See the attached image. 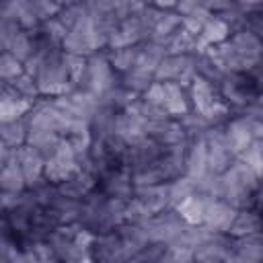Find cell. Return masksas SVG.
Here are the masks:
<instances>
[{
  "instance_id": "2e32d148",
  "label": "cell",
  "mask_w": 263,
  "mask_h": 263,
  "mask_svg": "<svg viewBox=\"0 0 263 263\" xmlns=\"http://www.w3.org/2000/svg\"><path fill=\"white\" fill-rule=\"evenodd\" d=\"M35 101H29V99H23L18 97L16 92H12L8 88V92L0 99V123H6V121H14V119H21L29 113V109L33 107Z\"/></svg>"
},
{
  "instance_id": "83f0119b",
  "label": "cell",
  "mask_w": 263,
  "mask_h": 263,
  "mask_svg": "<svg viewBox=\"0 0 263 263\" xmlns=\"http://www.w3.org/2000/svg\"><path fill=\"white\" fill-rule=\"evenodd\" d=\"M203 6V0H177L175 4V12H179L181 16H187L191 12H195L197 8Z\"/></svg>"
},
{
  "instance_id": "1f68e13d",
  "label": "cell",
  "mask_w": 263,
  "mask_h": 263,
  "mask_svg": "<svg viewBox=\"0 0 263 263\" xmlns=\"http://www.w3.org/2000/svg\"><path fill=\"white\" fill-rule=\"evenodd\" d=\"M6 92H8V84H6L4 80H0V99H2Z\"/></svg>"
},
{
  "instance_id": "277c9868",
  "label": "cell",
  "mask_w": 263,
  "mask_h": 263,
  "mask_svg": "<svg viewBox=\"0 0 263 263\" xmlns=\"http://www.w3.org/2000/svg\"><path fill=\"white\" fill-rule=\"evenodd\" d=\"M115 74L117 72L111 68L107 55L97 51V53L86 58V68H84V74H82L78 88H84V90L101 97L103 92H107L109 88H113L117 84Z\"/></svg>"
},
{
  "instance_id": "8fae6325",
  "label": "cell",
  "mask_w": 263,
  "mask_h": 263,
  "mask_svg": "<svg viewBox=\"0 0 263 263\" xmlns=\"http://www.w3.org/2000/svg\"><path fill=\"white\" fill-rule=\"evenodd\" d=\"M263 259V238L261 232L230 238V261L257 263Z\"/></svg>"
},
{
  "instance_id": "4316f807",
  "label": "cell",
  "mask_w": 263,
  "mask_h": 263,
  "mask_svg": "<svg viewBox=\"0 0 263 263\" xmlns=\"http://www.w3.org/2000/svg\"><path fill=\"white\" fill-rule=\"evenodd\" d=\"M23 72V62L16 60L10 51H0V80H10Z\"/></svg>"
},
{
  "instance_id": "ffe728a7",
  "label": "cell",
  "mask_w": 263,
  "mask_h": 263,
  "mask_svg": "<svg viewBox=\"0 0 263 263\" xmlns=\"http://www.w3.org/2000/svg\"><path fill=\"white\" fill-rule=\"evenodd\" d=\"M37 49V41H35V37H33V33L29 31V29H21L10 41H8V45H6V51H10L16 60H21V62H25L33 51Z\"/></svg>"
},
{
  "instance_id": "5b68a950",
  "label": "cell",
  "mask_w": 263,
  "mask_h": 263,
  "mask_svg": "<svg viewBox=\"0 0 263 263\" xmlns=\"http://www.w3.org/2000/svg\"><path fill=\"white\" fill-rule=\"evenodd\" d=\"M193 78H195L193 53H166L154 70V80H158V82H177L185 88L189 86V82Z\"/></svg>"
},
{
  "instance_id": "f546056e",
  "label": "cell",
  "mask_w": 263,
  "mask_h": 263,
  "mask_svg": "<svg viewBox=\"0 0 263 263\" xmlns=\"http://www.w3.org/2000/svg\"><path fill=\"white\" fill-rule=\"evenodd\" d=\"M261 2L263 0H234V6L238 10H242L245 14H251V12H259Z\"/></svg>"
},
{
  "instance_id": "f1b7e54d",
  "label": "cell",
  "mask_w": 263,
  "mask_h": 263,
  "mask_svg": "<svg viewBox=\"0 0 263 263\" xmlns=\"http://www.w3.org/2000/svg\"><path fill=\"white\" fill-rule=\"evenodd\" d=\"M234 6V0H203V8H208L212 14H220Z\"/></svg>"
},
{
  "instance_id": "44dd1931",
  "label": "cell",
  "mask_w": 263,
  "mask_h": 263,
  "mask_svg": "<svg viewBox=\"0 0 263 263\" xmlns=\"http://www.w3.org/2000/svg\"><path fill=\"white\" fill-rule=\"evenodd\" d=\"M0 140H2L8 148H18V146H23L25 140H27V121H25V117L14 119V121L0 123Z\"/></svg>"
},
{
  "instance_id": "cb8c5ba5",
  "label": "cell",
  "mask_w": 263,
  "mask_h": 263,
  "mask_svg": "<svg viewBox=\"0 0 263 263\" xmlns=\"http://www.w3.org/2000/svg\"><path fill=\"white\" fill-rule=\"evenodd\" d=\"M179 27H181V14L179 12H166L164 10L160 14V18L156 21V25H154V29H152V33H150L148 39L158 41V43H164V39L171 37Z\"/></svg>"
},
{
  "instance_id": "8992f818",
  "label": "cell",
  "mask_w": 263,
  "mask_h": 263,
  "mask_svg": "<svg viewBox=\"0 0 263 263\" xmlns=\"http://www.w3.org/2000/svg\"><path fill=\"white\" fill-rule=\"evenodd\" d=\"M205 148H208V168L212 173H222L230 166V162L234 160V154L230 152V148L224 142V134H222V125H212L205 136Z\"/></svg>"
},
{
  "instance_id": "4dcf8cb0",
  "label": "cell",
  "mask_w": 263,
  "mask_h": 263,
  "mask_svg": "<svg viewBox=\"0 0 263 263\" xmlns=\"http://www.w3.org/2000/svg\"><path fill=\"white\" fill-rule=\"evenodd\" d=\"M150 2H152V6H156L160 10H171L177 4V0H150Z\"/></svg>"
},
{
  "instance_id": "52a82bcc",
  "label": "cell",
  "mask_w": 263,
  "mask_h": 263,
  "mask_svg": "<svg viewBox=\"0 0 263 263\" xmlns=\"http://www.w3.org/2000/svg\"><path fill=\"white\" fill-rule=\"evenodd\" d=\"M146 136L164 148L179 146V144L187 142V134H185L181 121L175 117H162L156 121H148L146 123Z\"/></svg>"
},
{
  "instance_id": "7402d4cb",
  "label": "cell",
  "mask_w": 263,
  "mask_h": 263,
  "mask_svg": "<svg viewBox=\"0 0 263 263\" xmlns=\"http://www.w3.org/2000/svg\"><path fill=\"white\" fill-rule=\"evenodd\" d=\"M138 45H140V43H136V45H125V47H115V49L107 55L111 68H113L115 72H119V74L132 70V68L136 66V60H138Z\"/></svg>"
},
{
  "instance_id": "d4e9b609",
  "label": "cell",
  "mask_w": 263,
  "mask_h": 263,
  "mask_svg": "<svg viewBox=\"0 0 263 263\" xmlns=\"http://www.w3.org/2000/svg\"><path fill=\"white\" fill-rule=\"evenodd\" d=\"M6 84H8V88H10L12 92H16V95H18V97H23V99L37 101V97H39L37 82H35V78H33V76H29L27 72H21L18 76H14V78L6 80Z\"/></svg>"
},
{
  "instance_id": "30bf717a",
  "label": "cell",
  "mask_w": 263,
  "mask_h": 263,
  "mask_svg": "<svg viewBox=\"0 0 263 263\" xmlns=\"http://www.w3.org/2000/svg\"><path fill=\"white\" fill-rule=\"evenodd\" d=\"M208 148L203 138H193L187 142L185 158H183V175L191 181H197L208 173Z\"/></svg>"
},
{
  "instance_id": "3957f363",
  "label": "cell",
  "mask_w": 263,
  "mask_h": 263,
  "mask_svg": "<svg viewBox=\"0 0 263 263\" xmlns=\"http://www.w3.org/2000/svg\"><path fill=\"white\" fill-rule=\"evenodd\" d=\"M222 134H224V142L230 148V152L234 156H238L253 140H261L263 138L261 117L240 115V117L228 119L222 125Z\"/></svg>"
},
{
  "instance_id": "5bb4252c",
  "label": "cell",
  "mask_w": 263,
  "mask_h": 263,
  "mask_svg": "<svg viewBox=\"0 0 263 263\" xmlns=\"http://www.w3.org/2000/svg\"><path fill=\"white\" fill-rule=\"evenodd\" d=\"M210 195H205V193H201V191H193V193H189L187 197H183L173 210L187 222V224H191V226H197V224H201L203 222V214H205V208H208V203H210Z\"/></svg>"
},
{
  "instance_id": "603a6c76",
  "label": "cell",
  "mask_w": 263,
  "mask_h": 263,
  "mask_svg": "<svg viewBox=\"0 0 263 263\" xmlns=\"http://www.w3.org/2000/svg\"><path fill=\"white\" fill-rule=\"evenodd\" d=\"M152 80H154L152 72H146L142 68H132V70L121 74V82L119 84L123 88H127L129 92H134V95H142L152 84Z\"/></svg>"
},
{
  "instance_id": "6da1fadb",
  "label": "cell",
  "mask_w": 263,
  "mask_h": 263,
  "mask_svg": "<svg viewBox=\"0 0 263 263\" xmlns=\"http://www.w3.org/2000/svg\"><path fill=\"white\" fill-rule=\"evenodd\" d=\"M257 187L259 175L238 158H234L230 166L220 173V197L238 210L251 208Z\"/></svg>"
},
{
  "instance_id": "d6a6232c",
  "label": "cell",
  "mask_w": 263,
  "mask_h": 263,
  "mask_svg": "<svg viewBox=\"0 0 263 263\" xmlns=\"http://www.w3.org/2000/svg\"><path fill=\"white\" fill-rule=\"evenodd\" d=\"M0 212H2V208H0Z\"/></svg>"
},
{
  "instance_id": "484cf974",
  "label": "cell",
  "mask_w": 263,
  "mask_h": 263,
  "mask_svg": "<svg viewBox=\"0 0 263 263\" xmlns=\"http://www.w3.org/2000/svg\"><path fill=\"white\" fill-rule=\"evenodd\" d=\"M261 140H253L238 156H234V158H238V160H242L247 166H251L259 177H261V164H263V154H261Z\"/></svg>"
},
{
  "instance_id": "9a60e30c",
  "label": "cell",
  "mask_w": 263,
  "mask_h": 263,
  "mask_svg": "<svg viewBox=\"0 0 263 263\" xmlns=\"http://www.w3.org/2000/svg\"><path fill=\"white\" fill-rule=\"evenodd\" d=\"M103 193L109 197H121L127 199L134 193L132 175L127 171H109L103 179Z\"/></svg>"
},
{
  "instance_id": "7a4b0ae2",
  "label": "cell",
  "mask_w": 263,
  "mask_h": 263,
  "mask_svg": "<svg viewBox=\"0 0 263 263\" xmlns=\"http://www.w3.org/2000/svg\"><path fill=\"white\" fill-rule=\"evenodd\" d=\"M35 82H37L39 97H60V95H66L76 88L70 80L66 64L62 60V51H58V49H53L47 55V60L43 62V66L39 68V72L35 76Z\"/></svg>"
},
{
  "instance_id": "e0dca14e",
  "label": "cell",
  "mask_w": 263,
  "mask_h": 263,
  "mask_svg": "<svg viewBox=\"0 0 263 263\" xmlns=\"http://www.w3.org/2000/svg\"><path fill=\"white\" fill-rule=\"evenodd\" d=\"M255 232H261V220H259V214L251 208H240L236 210V216L228 228V236L230 238H236V236H247V234H255Z\"/></svg>"
},
{
  "instance_id": "d6986e66",
  "label": "cell",
  "mask_w": 263,
  "mask_h": 263,
  "mask_svg": "<svg viewBox=\"0 0 263 263\" xmlns=\"http://www.w3.org/2000/svg\"><path fill=\"white\" fill-rule=\"evenodd\" d=\"M62 136L58 132H51V129H41V127H27V140L25 144L33 146L35 150L41 152L43 158H47L60 144Z\"/></svg>"
},
{
  "instance_id": "4fadbf2b",
  "label": "cell",
  "mask_w": 263,
  "mask_h": 263,
  "mask_svg": "<svg viewBox=\"0 0 263 263\" xmlns=\"http://www.w3.org/2000/svg\"><path fill=\"white\" fill-rule=\"evenodd\" d=\"M232 31H230V27L218 16V14H212L205 23H203V27L199 29V33L195 35V45H193V53L195 51H203L205 47H210V45H216V43H220V41H224V39H228V35H230Z\"/></svg>"
},
{
  "instance_id": "9c48e42d",
  "label": "cell",
  "mask_w": 263,
  "mask_h": 263,
  "mask_svg": "<svg viewBox=\"0 0 263 263\" xmlns=\"http://www.w3.org/2000/svg\"><path fill=\"white\" fill-rule=\"evenodd\" d=\"M12 156L16 158V162H18V166L23 171L27 189L43 181V164H45V158L41 156L39 150H35L29 144H23L18 148H12Z\"/></svg>"
},
{
  "instance_id": "ac0fdd59",
  "label": "cell",
  "mask_w": 263,
  "mask_h": 263,
  "mask_svg": "<svg viewBox=\"0 0 263 263\" xmlns=\"http://www.w3.org/2000/svg\"><path fill=\"white\" fill-rule=\"evenodd\" d=\"M0 191H8V193H23L27 191V183L23 177V171L16 162V158L8 156V160L4 162V166L0 168Z\"/></svg>"
},
{
  "instance_id": "ba28073f",
  "label": "cell",
  "mask_w": 263,
  "mask_h": 263,
  "mask_svg": "<svg viewBox=\"0 0 263 263\" xmlns=\"http://www.w3.org/2000/svg\"><path fill=\"white\" fill-rule=\"evenodd\" d=\"M236 210L232 203H228L226 199L222 197H212L208 208H205V214H203V222L201 226L208 228L210 232H220V234H226L234 216H236Z\"/></svg>"
},
{
  "instance_id": "7c38bea8",
  "label": "cell",
  "mask_w": 263,
  "mask_h": 263,
  "mask_svg": "<svg viewBox=\"0 0 263 263\" xmlns=\"http://www.w3.org/2000/svg\"><path fill=\"white\" fill-rule=\"evenodd\" d=\"M97 173L90 171V168H80L78 173H74L72 177H68L66 181L58 183V191L60 195L64 197H70V199H84L90 191H95L97 187Z\"/></svg>"
}]
</instances>
